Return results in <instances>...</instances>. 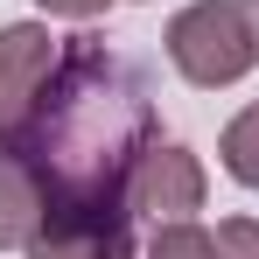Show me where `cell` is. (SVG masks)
Returning a JSON list of instances; mask_svg holds the SVG:
<instances>
[{
  "instance_id": "10",
  "label": "cell",
  "mask_w": 259,
  "mask_h": 259,
  "mask_svg": "<svg viewBox=\"0 0 259 259\" xmlns=\"http://www.w3.org/2000/svg\"><path fill=\"white\" fill-rule=\"evenodd\" d=\"M35 7H42V14H63V21H98L112 0H35Z\"/></svg>"
},
{
  "instance_id": "7",
  "label": "cell",
  "mask_w": 259,
  "mask_h": 259,
  "mask_svg": "<svg viewBox=\"0 0 259 259\" xmlns=\"http://www.w3.org/2000/svg\"><path fill=\"white\" fill-rule=\"evenodd\" d=\"M217 154H224V175H231V182L259 189V105H245V112H238V119L224 126Z\"/></svg>"
},
{
  "instance_id": "11",
  "label": "cell",
  "mask_w": 259,
  "mask_h": 259,
  "mask_svg": "<svg viewBox=\"0 0 259 259\" xmlns=\"http://www.w3.org/2000/svg\"><path fill=\"white\" fill-rule=\"evenodd\" d=\"M245 14H252V35H259V0H245Z\"/></svg>"
},
{
  "instance_id": "2",
  "label": "cell",
  "mask_w": 259,
  "mask_h": 259,
  "mask_svg": "<svg viewBox=\"0 0 259 259\" xmlns=\"http://www.w3.org/2000/svg\"><path fill=\"white\" fill-rule=\"evenodd\" d=\"M168 63L196 91H224L259 63V35L245 0H189L168 21Z\"/></svg>"
},
{
  "instance_id": "6",
  "label": "cell",
  "mask_w": 259,
  "mask_h": 259,
  "mask_svg": "<svg viewBox=\"0 0 259 259\" xmlns=\"http://www.w3.org/2000/svg\"><path fill=\"white\" fill-rule=\"evenodd\" d=\"M35 224H42V182L14 147H0V252L28 245Z\"/></svg>"
},
{
  "instance_id": "8",
  "label": "cell",
  "mask_w": 259,
  "mask_h": 259,
  "mask_svg": "<svg viewBox=\"0 0 259 259\" xmlns=\"http://www.w3.org/2000/svg\"><path fill=\"white\" fill-rule=\"evenodd\" d=\"M147 259H217V245H210V231H196V224L182 217V224H154Z\"/></svg>"
},
{
  "instance_id": "3",
  "label": "cell",
  "mask_w": 259,
  "mask_h": 259,
  "mask_svg": "<svg viewBox=\"0 0 259 259\" xmlns=\"http://www.w3.org/2000/svg\"><path fill=\"white\" fill-rule=\"evenodd\" d=\"M28 259H133V210L126 203H42Z\"/></svg>"
},
{
  "instance_id": "5",
  "label": "cell",
  "mask_w": 259,
  "mask_h": 259,
  "mask_svg": "<svg viewBox=\"0 0 259 259\" xmlns=\"http://www.w3.org/2000/svg\"><path fill=\"white\" fill-rule=\"evenodd\" d=\"M49 70H56V35L42 21H14L0 28V126L14 133L28 119V105L42 98Z\"/></svg>"
},
{
  "instance_id": "9",
  "label": "cell",
  "mask_w": 259,
  "mask_h": 259,
  "mask_svg": "<svg viewBox=\"0 0 259 259\" xmlns=\"http://www.w3.org/2000/svg\"><path fill=\"white\" fill-rule=\"evenodd\" d=\"M210 245H217V259H259V217H224Z\"/></svg>"
},
{
  "instance_id": "1",
  "label": "cell",
  "mask_w": 259,
  "mask_h": 259,
  "mask_svg": "<svg viewBox=\"0 0 259 259\" xmlns=\"http://www.w3.org/2000/svg\"><path fill=\"white\" fill-rule=\"evenodd\" d=\"M154 140L147 70L105 35H70L56 49L42 98L7 133V147L42 182V203H126V182Z\"/></svg>"
},
{
  "instance_id": "4",
  "label": "cell",
  "mask_w": 259,
  "mask_h": 259,
  "mask_svg": "<svg viewBox=\"0 0 259 259\" xmlns=\"http://www.w3.org/2000/svg\"><path fill=\"white\" fill-rule=\"evenodd\" d=\"M203 189H210L203 161H196L182 140H154V147L140 154L133 182H126V203L140 217H154V224H182V217L203 210Z\"/></svg>"
},
{
  "instance_id": "12",
  "label": "cell",
  "mask_w": 259,
  "mask_h": 259,
  "mask_svg": "<svg viewBox=\"0 0 259 259\" xmlns=\"http://www.w3.org/2000/svg\"><path fill=\"white\" fill-rule=\"evenodd\" d=\"M0 133H7V126H0Z\"/></svg>"
}]
</instances>
